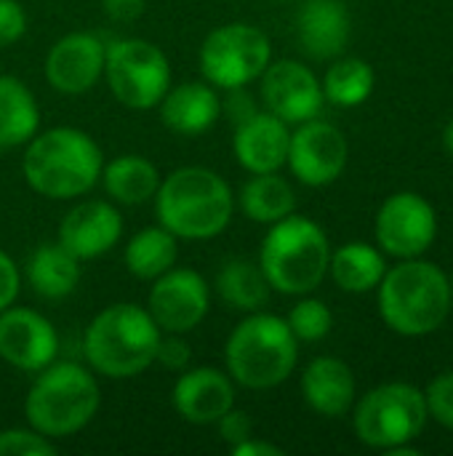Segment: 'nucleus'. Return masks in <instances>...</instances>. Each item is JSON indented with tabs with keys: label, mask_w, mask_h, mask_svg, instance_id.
Wrapping results in <instances>:
<instances>
[{
	"label": "nucleus",
	"mask_w": 453,
	"mask_h": 456,
	"mask_svg": "<svg viewBox=\"0 0 453 456\" xmlns=\"http://www.w3.org/2000/svg\"><path fill=\"white\" fill-rule=\"evenodd\" d=\"M152 200L158 222L182 240H211L230 227L235 214L230 182L206 166L171 171Z\"/></svg>",
	"instance_id": "nucleus-1"
},
{
	"label": "nucleus",
	"mask_w": 453,
	"mask_h": 456,
	"mask_svg": "<svg viewBox=\"0 0 453 456\" xmlns=\"http://www.w3.org/2000/svg\"><path fill=\"white\" fill-rule=\"evenodd\" d=\"M104 168L101 147L80 128L56 126L37 131L24 150L27 184L51 200H72L96 187Z\"/></svg>",
	"instance_id": "nucleus-2"
},
{
	"label": "nucleus",
	"mask_w": 453,
	"mask_h": 456,
	"mask_svg": "<svg viewBox=\"0 0 453 456\" xmlns=\"http://www.w3.org/2000/svg\"><path fill=\"white\" fill-rule=\"evenodd\" d=\"M160 337L163 331L147 307L117 302L88 323L83 350L96 374L107 379H131L155 363Z\"/></svg>",
	"instance_id": "nucleus-3"
},
{
	"label": "nucleus",
	"mask_w": 453,
	"mask_h": 456,
	"mask_svg": "<svg viewBox=\"0 0 453 456\" xmlns=\"http://www.w3.org/2000/svg\"><path fill=\"white\" fill-rule=\"evenodd\" d=\"M299 361V339L286 318L248 313L224 345V363L232 382L248 390H272L283 385Z\"/></svg>",
	"instance_id": "nucleus-4"
},
{
	"label": "nucleus",
	"mask_w": 453,
	"mask_h": 456,
	"mask_svg": "<svg viewBox=\"0 0 453 456\" xmlns=\"http://www.w3.org/2000/svg\"><path fill=\"white\" fill-rule=\"evenodd\" d=\"M331 246L318 222L302 214L270 224V232L259 248V267L270 289L302 297L315 291L328 275Z\"/></svg>",
	"instance_id": "nucleus-5"
},
{
	"label": "nucleus",
	"mask_w": 453,
	"mask_h": 456,
	"mask_svg": "<svg viewBox=\"0 0 453 456\" xmlns=\"http://www.w3.org/2000/svg\"><path fill=\"white\" fill-rule=\"evenodd\" d=\"M451 310L449 278L433 262L403 259L379 283L382 321L400 337H427Z\"/></svg>",
	"instance_id": "nucleus-6"
},
{
	"label": "nucleus",
	"mask_w": 453,
	"mask_h": 456,
	"mask_svg": "<svg viewBox=\"0 0 453 456\" xmlns=\"http://www.w3.org/2000/svg\"><path fill=\"white\" fill-rule=\"evenodd\" d=\"M101 403L96 377L80 363H48L32 382L24 414L32 430L51 441L69 438L88 428Z\"/></svg>",
	"instance_id": "nucleus-7"
},
{
	"label": "nucleus",
	"mask_w": 453,
	"mask_h": 456,
	"mask_svg": "<svg viewBox=\"0 0 453 456\" xmlns=\"http://www.w3.org/2000/svg\"><path fill=\"white\" fill-rule=\"evenodd\" d=\"M198 61L206 83L214 88H246L248 83L259 80L272 61V43L256 24L230 21L206 35Z\"/></svg>",
	"instance_id": "nucleus-8"
},
{
	"label": "nucleus",
	"mask_w": 453,
	"mask_h": 456,
	"mask_svg": "<svg viewBox=\"0 0 453 456\" xmlns=\"http://www.w3.org/2000/svg\"><path fill=\"white\" fill-rule=\"evenodd\" d=\"M104 77L123 107L152 110L171 88V61L160 45L142 37H125L107 45Z\"/></svg>",
	"instance_id": "nucleus-9"
},
{
	"label": "nucleus",
	"mask_w": 453,
	"mask_h": 456,
	"mask_svg": "<svg viewBox=\"0 0 453 456\" xmlns=\"http://www.w3.org/2000/svg\"><path fill=\"white\" fill-rule=\"evenodd\" d=\"M355 436L371 449L411 444L427 425L425 393L406 382H390L366 393L355 409Z\"/></svg>",
	"instance_id": "nucleus-10"
},
{
	"label": "nucleus",
	"mask_w": 453,
	"mask_h": 456,
	"mask_svg": "<svg viewBox=\"0 0 453 456\" xmlns=\"http://www.w3.org/2000/svg\"><path fill=\"white\" fill-rule=\"evenodd\" d=\"M147 310L163 334H190L211 310V286L190 267H171L152 281Z\"/></svg>",
	"instance_id": "nucleus-11"
},
{
	"label": "nucleus",
	"mask_w": 453,
	"mask_h": 456,
	"mask_svg": "<svg viewBox=\"0 0 453 456\" xmlns=\"http://www.w3.org/2000/svg\"><path fill=\"white\" fill-rule=\"evenodd\" d=\"M438 235L435 208L417 192L390 195L376 214V240L398 259L422 256Z\"/></svg>",
	"instance_id": "nucleus-12"
},
{
	"label": "nucleus",
	"mask_w": 453,
	"mask_h": 456,
	"mask_svg": "<svg viewBox=\"0 0 453 456\" xmlns=\"http://www.w3.org/2000/svg\"><path fill=\"white\" fill-rule=\"evenodd\" d=\"M347 155L350 147L344 134L336 126L312 118L299 123V128L291 134L286 163L291 166V174L302 184L326 187L342 176L347 166Z\"/></svg>",
	"instance_id": "nucleus-13"
},
{
	"label": "nucleus",
	"mask_w": 453,
	"mask_h": 456,
	"mask_svg": "<svg viewBox=\"0 0 453 456\" xmlns=\"http://www.w3.org/2000/svg\"><path fill=\"white\" fill-rule=\"evenodd\" d=\"M59 334L53 323L29 307H5L0 313V358L19 369L37 374L56 361Z\"/></svg>",
	"instance_id": "nucleus-14"
},
{
	"label": "nucleus",
	"mask_w": 453,
	"mask_h": 456,
	"mask_svg": "<svg viewBox=\"0 0 453 456\" xmlns=\"http://www.w3.org/2000/svg\"><path fill=\"white\" fill-rule=\"evenodd\" d=\"M262 99L267 112L286 123H304L318 118L323 107V86L310 67L294 59L270 61L262 72Z\"/></svg>",
	"instance_id": "nucleus-15"
},
{
	"label": "nucleus",
	"mask_w": 453,
	"mask_h": 456,
	"mask_svg": "<svg viewBox=\"0 0 453 456\" xmlns=\"http://www.w3.org/2000/svg\"><path fill=\"white\" fill-rule=\"evenodd\" d=\"M107 45L91 32H69L59 37L45 56V77L51 88L67 96H80L104 75Z\"/></svg>",
	"instance_id": "nucleus-16"
},
{
	"label": "nucleus",
	"mask_w": 453,
	"mask_h": 456,
	"mask_svg": "<svg viewBox=\"0 0 453 456\" xmlns=\"http://www.w3.org/2000/svg\"><path fill=\"white\" fill-rule=\"evenodd\" d=\"M120 238L123 216L107 200H83L72 206L56 230V243L80 262L107 254L109 248H115Z\"/></svg>",
	"instance_id": "nucleus-17"
},
{
	"label": "nucleus",
	"mask_w": 453,
	"mask_h": 456,
	"mask_svg": "<svg viewBox=\"0 0 453 456\" xmlns=\"http://www.w3.org/2000/svg\"><path fill=\"white\" fill-rule=\"evenodd\" d=\"M171 403L190 425H216L235 406V382L214 366L184 369L171 390Z\"/></svg>",
	"instance_id": "nucleus-18"
},
{
	"label": "nucleus",
	"mask_w": 453,
	"mask_h": 456,
	"mask_svg": "<svg viewBox=\"0 0 453 456\" xmlns=\"http://www.w3.org/2000/svg\"><path fill=\"white\" fill-rule=\"evenodd\" d=\"M288 142H291L288 123L272 112L256 110L246 120L235 123L232 152H235V160L248 174H270L286 166Z\"/></svg>",
	"instance_id": "nucleus-19"
},
{
	"label": "nucleus",
	"mask_w": 453,
	"mask_h": 456,
	"mask_svg": "<svg viewBox=\"0 0 453 456\" xmlns=\"http://www.w3.org/2000/svg\"><path fill=\"white\" fill-rule=\"evenodd\" d=\"M299 43L312 59H334L350 43V11L342 0H307L296 19Z\"/></svg>",
	"instance_id": "nucleus-20"
},
{
	"label": "nucleus",
	"mask_w": 453,
	"mask_h": 456,
	"mask_svg": "<svg viewBox=\"0 0 453 456\" xmlns=\"http://www.w3.org/2000/svg\"><path fill=\"white\" fill-rule=\"evenodd\" d=\"M158 107L163 126L179 136L206 134L222 115V99L211 83L171 86Z\"/></svg>",
	"instance_id": "nucleus-21"
},
{
	"label": "nucleus",
	"mask_w": 453,
	"mask_h": 456,
	"mask_svg": "<svg viewBox=\"0 0 453 456\" xmlns=\"http://www.w3.org/2000/svg\"><path fill=\"white\" fill-rule=\"evenodd\" d=\"M302 395L312 411L328 419L344 417L355 403L352 369L331 355L315 358L302 374Z\"/></svg>",
	"instance_id": "nucleus-22"
},
{
	"label": "nucleus",
	"mask_w": 453,
	"mask_h": 456,
	"mask_svg": "<svg viewBox=\"0 0 453 456\" xmlns=\"http://www.w3.org/2000/svg\"><path fill=\"white\" fill-rule=\"evenodd\" d=\"M107 195L120 206H144L160 187V171L144 155H117L101 168Z\"/></svg>",
	"instance_id": "nucleus-23"
},
{
	"label": "nucleus",
	"mask_w": 453,
	"mask_h": 456,
	"mask_svg": "<svg viewBox=\"0 0 453 456\" xmlns=\"http://www.w3.org/2000/svg\"><path fill=\"white\" fill-rule=\"evenodd\" d=\"M40 131V107L35 94L13 75H0V147L27 144Z\"/></svg>",
	"instance_id": "nucleus-24"
},
{
	"label": "nucleus",
	"mask_w": 453,
	"mask_h": 456,
	"mask_svg": "<svg viewBox=\"0 0 453 456\" xmlns=\"http://www.w3.org/2000/svg\"><path fill=\"white\" fill-rule=\"evenodd\" d=\"M27 281L43 299H64L80 283V259L59 243H43L27 262Z\"/></svg>",
	"instance_id": "nucleus-25"
},
{
	"label": "nucleus",
	"mask_w": 453,
	"mask_h": 456,
	"mask_svg": "<svg viewBox=\"0 0 453 456\" xmlns=\"http://www.w3.org/2000/svg\"><path fill=\"white\" fill-rule=\"evenodd\" d=\"M296 192L294 187L278 174H251V179L240 190V211L259 224H275L294 214Z\"/></svg>",
	"instance_id": "nucleus-26"
},
{
	"label": "nucleus",
	"mask_w": 453,
	"mask_h": 456,
	"mask_svg": "<svg viewBox=\"0 0 453 456\" xmlns=\"http://www.w3.org/2000/svg\"><path fill=\"white\" fill-rule=\"evenodd\" d=\"M179 238L168 232L163 224L139 230L125 243V267L139 281H155L176 265L179 256Z\"/></svg>",
	"instance_id": "nucleus-27"
},
{
	"label": "nucleus",
	"mask_w": 453,
	"mask_h": 456,
	"mask_svg": "<svg viewBox=\"0 0 453 456\" xmlns=\"http://www.w3.org/2000/svg\"><path fill=\"white\" fill-rule=\"evenodd\" d=\"M328 270L334 275V283L347 294H366L376 289L387 273L384 256L374 246L360 243V240L336 248L331 254Z\"/></svg>",
	"instance_id": "nucleus-28"
},
{
	"label": "nucleus",
	"mask_w": 453,
	"mask_h": 456,
	"mask_svg": "<svg viewBox=\"0 0 453 456\" xmlns=\"http://www.w3.org/2000/svg\"><path fill=\"white\" fill-rule=\"evenodd\" d=\"M216 294L222 302L240 313H256L270 302V283L251 259H230L216 275Z\"/></svg>",
	"instance_id": "nucleus-29"
},
{
	"label": "nucleus",
	"mask_w": 453,
	"mask_h": 456,
	"mask_svg": "<svg viewBox=\"0 0 453 456\" xmlns=\"http://www.w3.org/2000/svg\"><path fill=\"white\" fill-rule=\"evenodd\" d=\"M374 67L358 56H347L328 67L323 77V99L336 107H360L374 94Z\"/></svg>",
	"instance_id": "nucleus-30"
},
{
	"label": "nucleus",
	"mask_w": 453,
	"mask_h": 456,
	"mask_svg": "<svg viewBox=\"0 0 453 456\" xmlns=\"http://www.w3.org/2000/svg\"><path fill=\"white\" fill-rule=\"evenodd\" d=\"M286 323L291 326L299 342H320L334 329V315L326 302L320 299H302L291 307Z\"/></svg>",
	"instance_id": "nucleus-31"
},
{
	"label": "nucleus",
	"mask_w": 453,
	"mask_h": 456,
	"mask_svg": "<svg viewBox=\"0 0 453 456\" xmlns=\"http://www.w3.org/2000/svg\"><path fill=\"white\" fill-rule=\"evenodd\" d=\"M56 452V444L32 428H13L0 433V456H53Z\"/></svg>",
	"instance_id": "nucleus-32"
},
{
	"label": "nucleus",
	"mask_w": 453,
	"mask_h": 456,
	"mask_svg": "<svg viewBox=\"0 0 453 456\" xmlns=\"http://www.w3.org/2000/svg\"><path fill=\"white\" fill-rule=\"evenodd\" d=\"M425 403H427V417L453 430V374H441L430 382L425 393Z\"/></svg>",
	"instance_id": "nucleus-33"
},
{
	"label": "nucleus",
	"mask_w": 453,
	"mask_h": 456,
	"mask_svg": "<svg viewBox=\"0 0 453 456\" xmlns=\"http://www.w3.org/2000/svg\"><path fill=\"white\" fill-rule=\"evenodd\" d=\"M190 361H192V353H190V345L182 339V334H163L160 337L155 363H160L171 371H184V369H190Z\"/></svg>",
	"instance_id": "nucleus-34"
},
{
	"label": "nucleus",
	"mask_w": 453,
	"mask_h": 456,
	"mask_svg": "<svg viewBox=\"0 0 453 456\" xmlns=\"http://www.w3.org/2000/svg\"><path fill=\"white\" fill-rule=\"evenodd\" d=\"M27 32V13L19 0H0V45H13Z\"/></svg>",
	"instance_id": "nucleus-35"
},
{
	"label": "nucleus",
	"mask_w": 453,
	"mask_h": 456,
	"mask_svg": "<svg viewBox=\"0 0 453 456\" xmlns=\"http://www.w3.org/2000/svg\"><path fill=\"white\" fill-rule=\"evenodd\" d=\"M216 428H219V438H222L230 449H232L235 444H240V441H246V438L254 436V419H251L246 411L235 409V406H232L224 417H219Z\"/></svg>",
	"instance_id": "nucleus-36"
},
{
	"label": "nucleus",
	"mask_w": 453,
	"mask_h": 456,
	"mask_svg": "<svg viewBox=\"0 0 453 456\" xmlns=\"http://www.w3.org/2000/svg\"><path fill=\"white\" fill-rule=\"evenodd\" d=\"M19 289H21V273H19V265L0 248V313L5 307H11L19 297Z\"/></svg>",
	"instance_id": "nucleus-37"
},
{
	"label": "nucleus",
	"mask_w": 453,
	"mask_h": 456,
	"mask_svg": "<svg viewBox=\"0 0 453 456\" xmlns=\"http://www.w3.org/2000/svg\"><path fill=\"white\" fill-rule=\"evenodd\" d=\"M101 8L109 19L120 21V24H128V21H136L144 8H147V0H101Z\"/></svg>",
	"instance_id": "nucleus-38"
},
{
	"label": "nucleus",
	"mask_w": 453,
	"mask_h": 456,
	"mask_svg": "<svg viewBox=\"0 0 453 456\" xmlns=\"http://www.w3.org/2000/svg\"><path fill=\"white\" fill-rule=\"evenodd\" d=\"M224 110H227V115L232 118V123H240V120H246L248 115L256 112L254 99L246 94V88H232L230 96H227V102H224Z\"/></svg>",
	"instance_id": "nucleus-39"
},
{
	"label": "nucleus",
	"mask_w": 453,
	"mask_h": 456,
	"mask_svg": "<svg viewBox=\"0 0 453 456\" xmlns=\"http://www.w3.org/2000/svg\"><path fill=\"white\" fill-rule=\"evenodd\" d=\"M230 452L235 456H283V449H280V446L267 444V441H256L254 436L246 438V441H240V444H235Z\"/></svg>",
	"instance_id": "nucleus-40"
},
{
	"label": "nucleus",
	"mask_w": 453,
	"mask_h": 456,
	"mask_svg": "<svg viewBox=\"0 0 453 456\" xmlns=\"http://www.w3.org/2000/svg\"><path fill=\"white\" fill-rule=\"evenodd\" d=\"M446 147H449V152L453 155V120L449 123V128H446Z\"/></svg>",
	"instance_id": "nucleus-41"
},
{
	"label": "nucleus",
	"mask_w": 453,
	"mask_h": 456,
	"mask_svg": "<svg viewBox=\"0 0 453 456\" xmlns=\"http://www.w3.org/2000/svg\"><path fill=\"white\" fill-rule=\"evenodd\" d=\"M449 289H451V307H453V273H451V278H449Z\"/></svg>",
	"instance_id": "nucleus-42"
}]
</instances>
